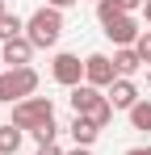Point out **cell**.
<instances>
[{
	"label": "cell",
	"mask_w": 151,
	"mask_h": 155,
	"mask_svg": "<svg viewBox=\"0 0 151 155\" xmlns=\"http://www.w3.org/2000/svg\"><path fill=\"white\" fill-rule=\"evenodd\" d=\"M25 38L34 42V51H50V46H59V38H63V13L50 8V4H42V8L25 21Z\"/></svg>",
	"instance_id": "cell-1"
},
{
	"label": "cell",
	"mask_w": 151,
	"mask_h": 155,
	"mask_svg": "<svg viewBox=\"0 0 151 155\" xmlns=\"http://www.w3.org/2000/svg\"><path fill=\"white\" fill-rule=\"evenodd\" d=\"M46 122H55V101L50 97H25V101L13 105V126H21L25 134H34Z\"/></svg>",
	"instance_id": "cell-2"
},
{
	"label": "cell",
	"mask_w": 151,
	"mask_h": 155,
	"mask_svg": "<svg viewBox=\"0 0 151 155\" xmlns=\"http://www.w3.org/2000/svg\"><path fill=\"white\" fill-rule=\"evenodd\" d=\"M50 76H55V84H63V88L84 84V63H80V54L59 51V54H55V63H50Z\"/></svg>",
	"instance_id": "cell-3"
},
{
	"label": "cell",
	"mask_w": 151,
	"mask_h": 155,
	"mask_svg": "<svg viewBox=\"0 0 151 155\" xmlns=\"http://www.w3.org/2000/svg\"><path fill=\"white\" fill-rule=\"evenodd\" d=\"M113 80H118V67H113L109 54H88V59H84V84H92V88H109Z\"/></svg>",
	"instance_id": "cell-4"
},
{
	"label": "cell",
	"mask_w": 151,
	"mask_h": 155,
	"mask_svg": "<svg viewBox=\"0 0 151 155\" xmlns=\"http://www.w3.org/2000/svg\"><path fill=\"white\" fill-rule=\"evenodd\" d=\"M139 34H143V29H139V21H134V13H122V17H113V21L105 25V38H109L118 51H122V46H134Z\"/></svg>",
	"instance_id": "cell-5"
},
{
	"label": "cell",
	"mask_w": 151,
	"mask_h": 155,
	"mask_svg": "<svg viewBox=\"0 0 151 155\" xmlns=\"http://www.w3.org/2000/svg\"><path fill=\"white\" fill-rule=\"evenodd\" d=\"M105 101L113 105V109H126V113H130V109H134V105L143 101V97H139V88H134V80L118 76L113 84H109V88H105Z\"/></svg>",
	"instance_id": "cell-6"
},
{
	"label": "cell",
	"mask_w": 151,
	"mask_h": 155,
	"mask_svg": "<svg viewBox=\"0 0 151 155\" xmlns=\"http://www.w3.org/2000/svg\"><path fill=\"white\" fill-rule=\"evenodd\" d=\"M67 101H72V113L88 117L105 97H101V88H92V84H76V88H67Z\"/></svg>",
	"instance_id": "cell-7"
},
{
	"label": "cell",
	"mask_w": 151,
	"mask_h": 155,
	"mask_svg": "<svg viewBox=\"0 0 151 155\" xmlns=\"http://www.w3.org/2000/svg\"><path fill=\"white\" fill-rule=\"evenodd\" d=\"M0 54H4L8 71H13V67H29V59H34V42L21 34V38H13V42H4V46H0Z\"/></svg>",
	"instance_id": "cell-8"
},
{
	"label": "cell",
	"mask_w": 151,
	"mask_h": 155,
	"mask_svg": "<svg viewBox=\"0 0 151 155\" xmlns=\"http://www.w3.org/2000/svg\"><path fill=\"white\" fill-rule=\"evenodd\" d=\"M8 84H13V101H25L38 92V71L34 67H13L8 71Z\"/></svg>",
	"instance_id": "cell-9"
},
{
	"label": "cell",
	"mask_w": 151,
	"mask_h": 155,
	"mask_svg": "<svg viewBox=\"0 0 151 155\" xmlns=\"http://www.w3.org/2000/svg\"><path fill=\"white\" fill-rule=\"evenodd\" d=\"M67 134H72V143L76 147H92V143H97V122H92V117H80V113H76L72 117V126H67Z\"/></svg>",
	"instance_id": "cell-10"
},
{
	"label": "cell",
	"mask_w": 151,
	"mask_h": 155,
	"mask_svg": "<svg viewBox=\"0 0 151 155\" xmlns=\"http://www.w3.org/2000/svg\"><path fill=\"white\" fill-rule=\"evenodd\" d=\"M21 138H25L21 126L4 122V126H0V155H17V151H21Z\"/></svg>",
	"instance_id": "cell-11"
},
{
	"label": "cell",
	"mask_w": 151,
	"mask_h": 155,
	"mask_svg": "<svg viewBox=\"0 0 151 155\" xmlns=\"http://www.w3.org/2000/svg\"><path fill=\"white\" fill-rule=\"evenodd\" d=\"M113 67H118V76H134V71H139V67H143V59H139V51H134V46H122V51L113 54Z\"/></svg>",
	"instance_id": "cell-12"
},
{
	"label": "cell",
	"mask_w": 151,
	"mask_h": 155,
	"mask_svg": "<svg viewBox=\"0 0 151 155\" xmlns=\"http://www.w3.org/2000/svg\"><path fill=\"white\" fill-rule=\"evenodd\" d=\"M25 34V21L17 13H8V17H0V42H13V38H21Z\"/></svg>",
	"instance_id": "cell-13"
},
{
	"label": "cell",
	"mask_w": 151,
	"mask_h": 155,
	"mask_svg": "<svg viewBox=\"0 0 151 155\" xmlns=\"http://www.w3.org/2000/svg\"><path fill=\"white\" fill-rule=\"evenodd\" d=\"M130 126L143 130V134H151V101H139L134 109H130Z\"/></svg>",
	"instance_id": "cell-14"
},
{
	"label": "cell",
	"mask_w": 151,
	"mask_h": 155,
	"mask_svg": "<svg viewBox=\"0 0 151 155\" xmlns=\"http://www.w3.org/2000/svg\"><path fill=\"white\" fill-rule=\"evenodd\" d=\"M113 113H118V109H113V105H109V101H101L97 109H92V113H88V117H92V122H97V130H105V126H109V122H113Z\"/></svg>",
	"instance_id": "cell-15"
},
{
	"label": "cell",
	"mask_w": 151,
	"mask_h": 155,
	"mask_svg": "<svg viewBox=\"0 0 151 155\" xmlns=\"http://www.w3.org/2000/svg\"><path fill=\"white\" fill-rule=\"evenodd\" d=\"M55 138H59V126H55V122H46V126L34 130V143H38V147H46V143H55Z\"/></svg>",
	"instance_id": "cell-16"
},
{
	"label": "cell",
	"mask_w": 151,
	"mask_h": 155,
	"mask_svg": "<svg viewBox=\"0 0 151 155\" xmlns=\"http://www.w3.org/2000/svg\"><path fill=\"white\" fill-rule=\"evenodd\" d=\"M134 51H139V59H143V63H151V29H147V34H139Z\"/></svg>",
	"instance_id": "cell-17"
},
{
	"label": "cell",
	"mask_w": 151,
	"mask_h": 155,
	"mask_svg": "<svg viewBox=\"0 0 151 155\" xmlns=\"http://www.w3.org/2000/svg\"><path fill=\"white\" fill-rule=\"evenodd\" d=\"M13 101V84H8V71H0V105Z\"/></svg>",
	"instance_id": "cell-18"
},
{
	"label": "cell",
	"mask_w": 151,
	"mask_h": 155,
	"mask_svg": "<svg viewBox=\"0 0 151 155\" xmlns=\"http://www.w3.org/2000/svg\"><path fill=\"white\" fill-rule=\"evenodd\" d=\"M38 155H67V151H63L59 143H46V147H38Z\"/></svg>",
	"instance_id": "cell-19"
},
{
	"label": "cell",
	"mask_w": 151,
	"mask_h": 155,
	"mask_svg": "<svg viewBox=\"0 0 151 155\" xmlns=\"http://www.w3.org/2000/svg\"><path fill=\"white\" fill-rule=\"evenodd\" d=\"M118 4H122V13H139L143 8V0H118Z\"/></svg>",
	"instance_id": "cell-20"
},
{
	"label": "cell",
	"mask_w": 151,
	"mask_h": 155,
	"mask_svg": "<svg viewBox=\"0 0 151 155\" xmlns=\"http://www.w3.org/2000/svg\"><path fill=\"white\" fill-rule=\"evenodd\" d=\"M46 4H50V8H59V13H63V8H72L76 0H46Z\"/></svg>",
	"instance_id": "cell-21"
},
{
	"label": "cell",
	"mask_w": 151,
	"mask_h": 155,
	"mask_svg": "<svg viewBox=\"0 0 151 155\" xmlns=\"http://www.w3.org/2000/svg\"><path fill=\"white\" fill-rule=\"evenodd\" d=\"M126 155H151V147H130Z\"/></svg>",
	"instance_id": "cell-22"
},
{
	"label": "cell",
	"mask_w": 151,
	"mask_h": 155,
	"mask_svg": "<svg viewBox=\"0 0 151 155\" xmlns=\"http://www.w3.org/2000/svg\"><path fill=\"white\" fill-rule=\"evenodd\" d=\"M143 17H147V21H151V0H143Z\"/></svg>",
	"instance_id": "cell-23"
},
{
	"label": "cell",
	"mask_w": 151,
	"mask_h": 155,
	"mask_svg": "<svg viewBox=\"0 0 151 155\" xmlns=\"http://www.w3.org/2000/svg\"><path fill=\"white\" fill-rule=\"evenodd\" d=\"M67 155H92V151H88V147H76V151H67Z\"/></svg>",
	"instance_id": "cell-24"
},
{
	"label": "cell",
	"mask_w": 151,
	"mask_h": 155,
	"mask_svg": "<svg viewBox=\"0 0 151 155\" xmlns=\"http://www.w3.org/2000/svg\"><path fill=\"white\" fill-rule=\"evenodd\" d=\"M0 17H8V8H4V0H0Z\"/></svg>",
	"instance_id": "cell-25"
},
{
	"label": "cell",
	"mask_w": 151,
	"mask_h": 155,
	"mask_svg": "<svg viewBox=\"0 0 151 155\" xmlns=\"http://www.w3.org/2000/svg\"><path fill=\"white\" fill-rule=\"evenodd\" d=\"M147 88H151V67H147Z\"/></svg>",
	"instance_id": "cell-26"
},
{
	"label": "cell",
	"mask_w": 151,
	"mask_h": 155,
	"mask_svg": "<svg viewBox=\"0 0 151 155\" xmlns=\"http://www.w3.org/2000/svg\"><path fill=\"white\" fill-rule=\"evenodd\" d=\"M0 63H4V54H0Z\"/></svg>",
	"instance_id": "cell-27"
}]
</instances>
